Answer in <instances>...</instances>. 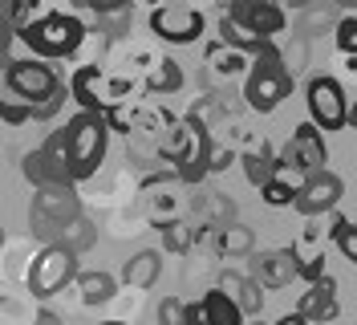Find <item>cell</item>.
I'll return each mask as SVG.
<instances>
[{
	"label": "cell",
	"mask_w": 357,
	"mask_h": 325,
	"mask_svg": "<svg viewBox=\"0 0 357 325\" xmlns=\"http://www.w3.org/2000/svg\"><path fill=\"white\" fill-rule=\"evenodd\" d=\"M89 29L77 13L69 8H41V17L24 29L17 41L33 49L37 62H57V57H82V49L89 45Z\"/></svg>",
	"instance_id": "obj_1"
},
{
	"label": "cell",
	"mask_w": 357,
	"mask_h": 325,
	"mask_svg": "<svg viewBox=\"0 0 357 325\" xmlns=\"http://www.w3.org/2000/svg\"><path fill=\"white\" fill-rule=\"evenodd\" d=\"M73 219H82V195H77V183H53V187H41L33 195V208H29V228L33 236L45 240V244H61L66 228Z\"/></svg>",
	"instance_id": "obj_2"
},
{
	"label": "cell",
	"mask_w": 357,
	"mask_h": 325,
	"mask_svg": "<svg viewBox=\"0 0 357 325\" xmlns=\"http://www.w3.org/2000/svg\"><path fill=\"white\" fill-rule=\"evenodd\" d=\"M207 147H211V134L203 122L195 118H178V127L162 138V159L171 163V171L183 183H203L207 179Z\"/></svg>",
	"instance_id": "obj_3"
},
{
	"label": "cell",
	"mask_w": 357,
	"mask_h": 325,
	"mask_svg": "<svg viewBox=\"0 0 357 325\" xmlns=\"http://www.w3.org/2000/svg\"><path fill=\"white\" fill-rule=\"evenodd\" d=\"M77 252L66 248V244H45L37 257H29L24 264V289L33 301H49L57 297L69 281H77Z\"/></svg>",
	"instance_id": "obj_4"
},
{
	"label": "cell",
	"mask_w": 357,
	"mask_h": 325,
	"mask_svg": "<svg viewBox=\"0 0 357 325\" xmlns=\"http://www.w3.org/2000/svg\"><path fill=\"white\" fill-rule=\"evenodd\" d=\"M292 86H296V82L289 78V69H284V62H280V49L272 45L268 53L256 57L252 73H248L244 102H248V110H256V114H272V110L292 94Z\"/></svg>",
	"instance_id": "obj_5"
},
{
	"label": "cell",
	"mask_w": 357,
	"mask_h": 325,
	"mask_svg": "<svg viewBox=\"0 0 357 325\" xmlns=\"http://www.w3.org/2000/svg\"><path fill=\"white\" fill-rule=\"evenodd\" d=\"M106 122H110L114 134H126V138H146V143H158L162 147V138L178 127V118L171 110L155 102V98H138V102H126V106H118L106 114Z\"/></svg>",
	"instance_id": "obj_6"
},
{
	"label": "cell",
	"mask_w": 357,
	"mask_h": 325,
	"mask_svg": "<svg viewBox=\"0 0 357 325\" xmlns=\"http://www.w3.org/2000/svg\"><path fill=\"white\" fill-rule=\"evenodd\" d=\"M4 86H8V94H13L17 102L41 106V102H49L66 82L53 73V65L37 62V57H17V62H8V69H4Z\"/></svg>",
	"instance_id": "obj_7"
},
{
	"label": "cell",
	"mask_w": 357,
	"mask_h": 325,
	"mask_svg": "<svg viewBox=\"0 0 357 325\" xmlns=\"http://www.w3.org/2000/svg\"><path fill=\"white\" fill-rule=\"evenodd\" d=\"M309 98V114H312V127L321 130H345L349 127V102L354 98H345V86H341V78H329V73H317L305 89Z\"/></svg>",
	"instance_id": "obj_8"
},
{
	"label": "cell",
	"mask_w": 357,
	"mask_h": 325,
	"mask_svg": "<svg viewBox=\"0 0 357 325\" xmlns=\"http://www.w3.org/2000/svg\"><path fill=\"white\" fill-rule=\"evenodd\" d=\"M207 29V17L203 8H191V4H158L151 8V33L167 45H195Z\"/></svg>",
	"instance_id": "obj_9"
},
{
	"label": "cell",
	"mask_w": 357,
	"mask_h": 325,
	"mask_svg": "<svg viewBox=\"0 0 357 325\" xmlns=\"http://www.w3.org/2000/svg\"><path fill=\"white\" fill-rule=\"evenodd\" d=\"M248 277L268 289V293H276V289H289L296 277H301V260L292 248H264V252H252L248 257Z\"/></svg>",
	"instance_id": "obj_10"
},
{
	"label": "cell",
	"mask_w": 357,
	"mask_h": 325,
	"mask_svg": "<svg viewBox=\"0 0 357 325\" xmlns=\"http://www.w3.org/2000/svg\"><path fill=\"white\" fill-rule=\"evenodd\" d=\"M284 159H289L292 167H301L305 175L329 171V167H325V163H329L325 134L312 127V122H296V130H292V138H289V147H284Z\"/></svg>",
	"instance_id": "obj_11"
},
{
	"label": "cell",
	"mask_w": 357,
	"mask_h": 325,
	"mask_svg": "<svg viewBox=\"0 0 357 325\" xmlns=\"http://www.w3.org/2000/svg\"><path fill=\"white\" fill-rule=\"evenodd\" d=\"M223 13H231L240 24H248L252 33H260L264 41L276 45V37L289 29V13L280 8V4H272V0H240V4H231V8H223Z\"/></svg>",
	"instance_id": "obj_12"
},
{
	"label": "cell",
	"mask_w": 357,
	"mask_h": 325,
	"mask_svg": "<svg viewBox=\"0 0 357 325\" xmlns=\"http://www.w3.org/2000/svg\"><path fill=\"white\" fill-rule=\"evenodd\" d=\"M341 195H345L341 175H333V171L309 175V183L296 195V212H301V216H329L337 203H341Z\"/></svg>",
	"instance_id": "obj_13"
},
{
	"label": "cell",
	"mask_w": 357,
	"mask_h": 325,
	"mask_svg": "<svg viewBox=\"0 0 357 325\" xmlns=\"http://www.w3.org/2000/svg\"><path fill=\"white\" fill-rule=\"evenodd\" d=\"M337 277H321L317 284H309L305 293H301V305H296V313L305 317L309 325H333L337 322Z\"/></svg>",
	"instance_id": "obj_14"
},
{
	"label": "cell",
	"mask_w": 357,
	"mask_h": 325,
	"mask_svg": "<svg viewBox=\"0 0 357 325\" xmlns=\"http://www.w3.org/2000/svg\"><path fill=\"white\" fill-rule=\"evenodd\" d=\"M187 325H244V313L223 289H211L195 305H187Z\"/></svg>",
	"instance_id": "obj_15"
},
{
	"label": "cell",
	"mask_w": 357,
	"mask_h": 325,
	"mask_svg": "<svg viewBox=\"0 0 357 325\" xmlns=\"http://www.w3.org/2000/svg\"><path fill=\"white\" fill-rule=\"evenodd\" d=\"M203 62L211 65V73L223 78V82H236V78H244L248 82V73H252L256 57L244 53V49H231V45H223L220 37H215V41H207V49H203Z\"/></svg>",
	"instance_id": "obj_16"
},
{
	"label": "cell",
	"mask_w": 357,
	"mask_h": 325,
	"mask_svg": "<svg viewBox=\"0 0 357 325\" xmlns=\"http://www.w3.org/2000/svg\"><path fill=\"white\" fill-rule=\"evenodd\" d=\"M158 273H162V252L158 248H142V252H134L122 264V284L134 289V293H146V289H155Z\"/></svg>",
	"instance_id": "obj_17"
},
{
	"label": "cell",
	"mask_w": 357,
	"mask_h": 325,
	"mask_svg": "<svg viewBox=\"0 0 357 325\" xmlns=\"http://www.w3.org/2000/svg\"><path fill=\"white\" fill-rule=\"evenodd\" d=\"M215 289H223L231 301L240 305V313H244V317H256V313H264V289L252 281V277H244V273H223Z\"/></svg>",
	"instance_id": "obj_18"
},
{
	"label": "cell",
	"mask_w": 357,
	"mask_h": 325,
	"mask_svg": "<svg viewBox=\"0 0 357 325\" xmlns=\"http://www.w3.org/2000/svg\"><path fill=\"white\" fill-rule=\"evenodd\" d=\"M195 224L199 228H227V224H236V216H240V208H236V199L227 192H203L199 199H195Z\"/></svg>",
	"instance_id": "obj_19"
},
{
	"label": "cell",
	"mask_w": 357,
	"mask_h": 325,
	"mask_svg": "<svg viewBox=\"0 0 357 325\" xmlns=\"http://www.w3.org/2000/svg\"><path fill=\"white\" fill-rule=\"evenodd\" d=\"M215 37H220L223 45H231V49H244V53H252V57H260V53H268V49H272V41H264L260 33H252L248 24H240L231 13H220Z\"/></svg>",
	"instance_id": "obj_20"
},
{
	"label": "cell",
	"mask_w": 357,
	"mask_h": 325,
	"mask_svg": "<svg viewBox=\"0 0 357 325\" xmlns=\"http://www.w3.org/2000/svg\"><path fill=\"white\" fill-rule=\"evenodd\" d=\"M73 289H77V301L86 305V309H102V305H114V297H118V281H114L110 273H102V268H93V273H82V277L73 281Z\"/></svg>",
	"instance_id": "obj_21"
},
{
	"label": "cell",
	"mask_w": 357,
	"mask_h": 325,
	"mask_svg": "<svg viewBox=\"0 0 357 325\" xmlns=\"http://www.w3.org/2000/svg\"><path fill=\"white\" fill-rule=\"evenodd\" d=\"M142 89H146V98H171L183 89V65L175 57H158V65L142 78Z\"/></svg>",
	"instance_id": "obj_22"
},
{
	"label": "cell",
	"mask_w": 357,
	"mask_h": 325,
	"mask_svg": "<svg viewBox=\"0 0 357 325\" xmlns=\"http://www.w3.org/2000/svg\"><path fill=\"white\" fill-rule=\"evenodd\" d=\"M256 252V236H252V228L248 224H227L215 232V257L220 260H240V257H252Z\"/></svg>",
	"instance_id": "obj_23"
},
{
	"label": "cell",
	"mask_w": 357,
	"mask_h": 325,
	"mask_svg": "<svg viewBox=\"0 0 357 325\" xmlns=\"http://www.w3.org/2000/svg\"><path fill=\"white\" fill-rule=\"evenodd\" d=\"M337 21H341L337 17V4H309V8L296 13V37L301 41H312L321 33H333Z\"/></svg>",
	"instance_id": "obj_24"
},
{
	"label": "cell",
	"mask_w": 357,
	"mask_h": 325,
	"mask_svg": "<svg viewBox=\"0 0 357 325\" xmlns=\"http://www.w3.org/2000/svg\"><path fill=\"white\" fill-rule=\"evenodd\" d=\"M240 167H244L248 183L264 192L268 183H272V175H276V154H272V147H260V151H244V154H240Z\"/></svg>",
	"instance_id": "obj_25"
},
{
	"label": "cell",
	"mask_w": 357,
	"mask_h": 325,
	"mask_svg": "<svg viewBox=\"0 0 357 325\" xmlns=\"http://www.w3.org/2000/svg\"><path fill=\"white\" fill-rule=\"evenodd\" d=\"M158 232H162V248L175 252V257H187V252L199 244V224H191V219H171V224L158 228Z\"/></svg>",
	"instance_id": "obj_26"
},
{
	"label": "cell",
	"mask_w": 357,
	"mask_h": 325,
	"mask_svg": "<svg viewBox=\"0 0 357 325\" xmlns=\"http://www.w3.org/2000/svg\"><path fill=\"white\" fill-rule=\"evenodd\" d=\"M333 244L337 252L349 260V264H357V224L345 216H333Z\"/></svg>",
	"instance_id": "obj_27"
},
{
	"label": "cell",
	"mask_w": 357,
	"mask_h": 325,
	"mask_svg": "<svg viewBox=\"0 0 357 325\" xmlns=\"http://www.w3.org/2000/svg\"><path fill=\"white\" fill-rule=\"evenodd\" d=\"M61 244H66V248H73V252H86V248H93V244H98V228H93L86 216L73 219V224L66 228V236H61Z\"/></svg>",
	"instance_id": "obj_28"
},
{
	"label": "cell",
	"mask_w": 357,
	"mask_h": 325,
	"mask_svg": "<svg viewBox=\"0 0 357 325\" xmlns=\"http://www.w3.org/2000/svg\"><path fill=\"white\" fill-rule=\"evenodd\" d=\"M333 45L341 57H357V13H345L333 29Z\"/></svg>",
	"instance_id": "obj_29"
},
{
	"label": "cell",
	"mask_w": 357,
	"mask_h": 325,
	"mask_svg": "<svg viewBox=\"0 0 357 325\" xmlns=\"http://www.w3.org/2000/svg\"><path fill=\"white\" fill-rule=\"evenodd\" d=\"M220 114H223L220 94H203V98H195V102L187 106V118H195V122H203V127H211V118H220Z\"/></svg>",
	"instance_id": "obj_30"
},
{
	"label": "cell",
	"mask_w": 357,
	"mask_h": 325,
	"mask_svg": "<svg viewBox=\"0 0 357 325\" xmlns=\"http://www.w3.org/2000/svg\"><path fill=\"white\" fill-rule=\"evenodd\" d=\"M260 195H264L268 208H296V195H301V192H296L292 183H284V179H276V175H272V183H268Z\"/></svg>",
	"instance_id": "obj_31"
},
{
	"label": "cell",
	"mask_w": 357,
	"mask_h": 325,
	"mask_svg": "<svg viewBox=\"0 0 357 325\" xmlns=\"http://www.w3.org/2000/svg\"><path fill=\"white\" fill-rule=\"evenodd\" d=\"M231 163H240V151H236L231 143H215V138H211V147H207V171L220 175V171H227Z\"/></svg>",
	"instance_id": "obj_32"
},
{
	"label": "cell",
	"mask_w": 357,
	"mask_h": 325,
	"mask_svg": "<svg viewBox=\"0 0 357 325\" xmlns=\"http://www.w3.org/2000/svg\"><path fill=\"white\" fill-rule=\"evenodd\" d=\"M280 62H284V69H289V78L296 82L301 73H305V62H309V41H296L289 45V49H280Z\"/></svg>",
	"instance_id": "obj_33"
},
{
	"label": "cell",
	"mask_w": 357,
	"mask_h": 325,
	"mask_svg": "<svg viewBox=\"0 0 357 325\" xmlns=\"http://www.w3.org/2000/svg\"><path fill=\"white\" fill-rule=\"evenodd\" d=\"M158 325H187V305L178 297H162L158 301Z\"/></svg>",
	"instance_id": "obj_34"
},
{
	"label": "cell",
	"mask_w": 357,
	"mask_h": 325,
	"mask_svg": "<svg viewBox=\"0 0 357 325\" xmlns=\"http://www.w3.org/2000/svg\"><path fill=\"white\" fill-rule=\"evenodd\" d=\"M66 98H73V94H69V86H61L53 98H49V102L33 106V122H49V118H57V110L66 106Z\"/></svg>",
	"instance_id": "obj_35"
},
{
	"label": "cell",
	"mask_w": 357,
	"mask_h": 325,
	"mask_svg": "<svg viewBox=\"0 0 357 325\" xmlns=\"http://www.w3.org/2000/svg\"><path fill=\"white\" fill-rule=\"evenodd\" d=\"M24 122H33V106L8 98V102H4V127H24Z\"/></svg>",
	"instance_id": "obj_36"
},
{
	"label": "cell",
	"mask_w": 357,
	"mask_h": 325,
	"mask_svg": "<svg viewBox=\"0 0 357 325\" xmlns=\"http://www.w3.org/2000/svg\"><path fill=\"white\" fill-rule=\"evenodd\" d=\"M276 325H309V322H305L301 313H284V317H280V322H276Z\"/></svg>",
	"instance_id": "obj_37"
},
{
	"label": "cell",
	"mask_w": 357,
	"mask_h": 325,
	"mask_svg": "<svg viewBox=\"0 0 357 325\" xmlns=\"http://www.w3.org/2000/svg\"><path fill=\"white\" fill-rule=\"evenodd\" d=\"M33 325H61V317H57V313H41Z\"/></svg>",
	"instance_id": "obj_38"
},
{
	"label": "cell",
	"mask_w": 357,
	"mask_h": 325,
	"mask_svg": "<svg viewBox=\"0 0 357 325\" xmlns=\"http://www.w3.org/2000/svg\"><path fill=\"white\" fill-rule=\"evenodd\" d=\"M349 127L357 130V98H354V102H349Z\"/></svg>",
	"instance_id": "obj_39"
},
{
	"label": "cell",
	"mask_w": 357,
	"mask_h": 325,
	"mask_svg": "<svg viewBox=\"0 0 357 325\" xmlns=\"http://www.w3.org/2000/svg\"><path fill=\"white\" fill-rule=\"evenodd\" d=\"M102 325H126V322H114V317H110V322H102Z\"/></svg>",
	"instance_id": "obj_40"
}]
</instances>
